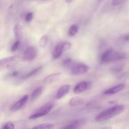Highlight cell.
I'll list each match as a JSON object with an SVG mask.
<instances>
[{
  "mask_svg": "<svg viewBox=\"0 0 129 129\" xmlns=\"http://www.w3.org/2000/svg\"><path fill=\"white\" fill-rule=\"evenodd\" d=\"M125 110L124 105H117L101 112L96 117L95 120L98 122H104L122 113Z\"/></svg>",
  "mask_w": 129,
  "mask_h": 129,
  "instance_id": "6da1fadb",
  "label": "cell"
},
{
  "mask_svg": "<svg viewBox=\"0 0 129 129\" xmlns=\"http://www.w3.org/2000/svg\"><path fill=\"white\" fill-rule=\"evenodd\" d=\"M125 58V54L118 52L113 49H108L102 54L100 58L101 64H108L113 62L118 61Z\"/></svg>",
  "mask_w": 129,
  "mask_h": 129,
  "instance_id": "7a4b0ae2",
  "label": "cell"
},
{
  "mask_svg": "<svg viewBox=\"0 0 129 129\" xmlns=\"http://www.w3.org/2000/svg\"><path fill=\"white\" fill-rule=\"evenodd\" d=\"M54 107V104L52 103H48L47 104H45V105L42 106V107H40L37 111L34 113L33 114H31L30 117H28L29 119L30 120H34L37 119L38 118H40V117H43V116L47 114Z\"/></svg>",
  "mask_w": 129,
  "mask_h": 129,
  "instance_id": "3957f363",
  "label": "cell"
},
{
  "mask_svg": "<svg viewBox=\"0 0 129 129\" xmlns=\"http://www.w3.org/2000/svg\"><path fill=\"white\" fill-rule=\"evenodd\" d=\"M18 57L15 55L7 57L0 59V71L10 69L16 64Z\"/></svg>",
  "mask_w": 129,
  "mask_h": 129,
  "instance_id": "277c9868",
  "label": "cell"
},
{
  "mask_svg": "<svg viewBox=\"0 0 129 129\" xmlns=\"http://www.w3.org/2000/svg\"><path fill=\"white\" fill-rule=\"evenodd\" d=\"M71 74L73 75L78 76L88 73L89 68L84 64H72L69 67Z\"/></svg>",
  "mask_w": 129,
  "mask_h": 129,
  "instance_id": "5b68a950",
  "label": "cell"
},
{
  "mask_svg": "<svg viewBox=\"0 0 129 129\" xmlns=\"http://www.w3.org/2000/svg\"><path fill=\"white\" fill-rule=\"evenodd\" d=\"M37 55V50L35 47L30 46L28 47L24 52L23 59L26 61H31L34 60Z\"/></svg>",
  "mask_w": 129,
  "mask_h": 129,
  "instance_id": "8992f818",
  "label": "cell"
},
{
  "mask_svg": "<svg viewBox=\"0 0 129 129\" xmlns=\"http://www.w3.org/2000/svg\"><path fill=\"white\" fill-rule=\"evenodd\" d=\"M28 100V96L25 95L20 100H18L13 105L12 107H11V110L13 112H16V111L19 110L26 104Z\"/></svg>",
  "mask_w": 129,
  "mask_h": 129,
  "instance_id": "52a82bcc",
  "label": "cell"
},
{
  "mask_svg": "<svg viewBox=\"0 0 129 129\" xmlns=\"http://www.w3.org/2000/svg\"><path fill=\"white\" fill-rule=\"evenodd\" d=\"M60 76H61V73H53V74H50V75L47 76L44 79V84H52V83L57 81L60 79Z\"/></svg>",
  "mask_w": 129,
  "mask_h": 129,
  "instance_id": "ba28073f",
  "label": "cell"
},
{
  "mask_svg": "<svg viewBox=\"0 0 129 129\" xmlns=\"http://www.w3.org/2000/svg\"><path fill=\"white\" fill-rule=\"evenodd\" d=\"M125 87V85L124 84H118L117 86H115L110 88V89H107L104 92L103 94L105 95H112V94H115L116 93H118V92L121 91L122 90H123V89Z\"/></svg>",
  "mask_w": 129,
  "mask_h": 129,
  "instance_id": "9c48e42d",
  "label": "cell"
},
{
  "mask_svg": "<svg viewBox=\"0 0 129 129\" xmlns=\"http://www.w3.org/2000/svg\"><path fill=\"white\" fill-rule=\"evenodd\" d=\"M64 51H65V50H64V47H63L62 43H59V44H58L55 47L54 50H53V58L55 59H58Z\"/></svg>",
  "mask_w": 129,
  "mask_h": 129,
  "instance_id": "30bf717a",
  "label": "cell"
},
{
  "mask_svg": "<svg viewBox=\"0 0 129 129\" xmlns=\"http://www.w3.org/2000/svg\"><path fill=\"white\" fill-rule=\"evenodd\" d=\"M69 90H70V86H69V85L66 84V85H64L62 86H61L59 88V90L57 91V93L56 94V98L57 100L61 99L64 96H66L68 94Z\"/></svg>",
  "mask_w": 129,
  "mask_h": 129,
  "instance_id": "8fae6325",
  "label": "cell"
},
{
  "mask_svg": "<svg viewBox=\"0 0 129 129\" xmlns=\"http://www.w3.org/2000/svg\"><path fill=\"white\" fill-rule=\"evenodd\" d=\"M88 87V83L86 81H83L81 83H78L74 89V93L76 94H80V93H83Z\"/></svg>",
  "mask_w": 129,
  "mask_h": 129,
  "instance_id": "7c38bea8",
  "label": "cell"
},
{
  "mask_svg": "<svg viewBox=\"0 0 129 129\" xmlns=\"http://www.w3.org/2000/svg\"><path fill=\"white\" fill-rule=\"evenodd\" d=\"M84 123V120H76L74 121L72 123H71L70 124H69L68 125L65 126V127H63V128H66V129H75V128H78L79 127H80L81 126L83 125Z\"/></svg>",
  "mask_w": 129,
  "mask_h": 129,
  "instance_id": "4fadbf2b",
  "label": "cell"
},
{
  "mask_svg": "<svg viewBox=\"0 0 129 129\" xmlns=\"http://www.w3.org/2000/svg\"><path fill=\"white\" fill-rule=\"evenodd\" d=\"M42 66L37 67V68L32 69L31 71L28 72V73H26V74H25L24 75H23L21 77V79H28V78L34 76L35 75V74H38V73H39V72L42 70Z\"/></svg>",
  "mask_w": 129,
  "mask_h": 129,
  "instance_id": "5bb4252c",
  "label": "cell"
},
{
  "mask_svg": "<svg viewBox=\"0 0 129 129\" xmlns=\"http://www.w3.org/2000/svg\"><path fill=\"white\" fill-rule=\"evenodd\" d=\"M13 32L15 38L17 40H20L23 36V31L21 26L19 24H16L13 28Z\"/></svg>",
  "mask_w": 129,
  "mask_h": 129,
  "instance_id": "9a60e30c",
  "label": "cell"
},
{
  "mask_svg": "<svg viewBox=\"0 0 129 129\" xmlns=\"http://www.w3.org/2000/svg\"><path fill=\"white\" fill-rule=\"evenodd\" d=\"M43 88L42 87H39V88H37L34 91L32 92V94L31 96V100L35 101V100L37 99L39 96H40V94L42 93Z\"/></svg>",
  "mask_w": 129,
  "mask_h": 129,
  "instance_id": "2e32d148",
  "label": "cell"
},
{
  "mask_svg": "<svg viewBox=\"0 0 129 129\" xmlns=\"http://www.w3.org/2000/svg\"><path fill=\"white\" fill-rule=\"evenodd\" d=\"M83 102V100L81 98H78V97H74L71 99L70 102H69V105L71 107H75V106H78L79 105L81 104Z\"/></svg>",
  "mask_w": 129,
  "mask_h": 129,
  "instance_id": "e0dca14e",
  "label": "cell"
},
{
  "mask_svg": "<svg viewBox=\"0 0 129 129\" xmlns=\"http://www.w3.org/2000/svg\"><path fill=\"white\" fill-rule=\"evenodd\" d=\"M54 128V125L52 123H43L40 125L34 127L35 129H52Z\"/></svg>",
  "mask_w": 129,
  "mask_h": 129,
  "instance_id": "ac0fdd59",
  "label": "cell"
},
{
  "mask_svg": "<svg viewBox=\"0 0 129 129\" xmlns=\"http://www.w3.org/2000/svg\"><path fill=\"white\" fill-rule=\"evenodd\" d=\"M48 43V37L47 35H44L39 40V45L41 47L44 48L47 45Z\"/></svg>",
  "mask_w": 129,
  "mask_h": 129,
  "instance_id": "d6986e66",
  "label": "cell"
},
{
  "mask_svg": "<svg viewBox=\"0 0 129 129\" xmlns=\"http://www.w3.org/2000/svg\"><path fill=\"white\" fill-rule=\"evenodd\" d=\"M78 26L76 25H73L71 26L69 30V35L71 37H74L78 31Z\"/></svg>",
  "mask_w": 129,
  "mask_h": 129,
  "instance_id": "ffe728a7",
  "label": "cell"
},
{
  "mask_svg": "<svg viewBox=\"0 0 129 129\" xmlns=\"http://www.w3.org/2000/svg\"><path fill=\"white\" fill-rule=\"evenodd\" d=\"M20 40H17L11 46V51L12 52H14L16 51L18 49L19 46H20Z\"/></svg>",
  "mask_w": 129,
  "mask_h": 129,
  "instance_id": "44dd1931",
  "label": "cell"
},
{
  "mask_svg": "<svg viewBox=\"0 0 129 129\" xmlns=\"http://www.w3.org/2000/svg\"><path fill=\"white\" fill-rule=\"evenodd\" d=\"M15 128V125L11 122H8V123H5V125L3 127V128L5 129H13Z\"/></svg>",
  "mask_w": 129,
  "mask_h": 129,
  "instance_id": "7402d4cb",
  "label": "cell"
},
{
  "mask_svg": "<svg viewBox=\"0 0 129 129\" xmlns=\"http://www.w3.org/2000/svg\"><path fill=\"white\" fill-rule=\"evenodd\" d=\"M127 0H113L112 1V5L113 6H118L121 4L125 3Z\"/></svg>",
  "mask_w": 129,
  "mask_h": 129,
  "instance_id": "603a6c76",
  "label": "cell"
},
{
  "mask_svg": "<svg viewBox=\"0 0 129 129\" xmlns=\"http://www.w3.org/2000/svg\"><path fill=\"white\" fill-rule=\"evenodd\" d=\"M32 18L33 13L31 12H29L26 15V16H25V20H26V21H27V22H29V21H30L32 20Z\"/></svg>",
  "mask_w": 129,
  "mask_h": 129,
  "instance_id": "cb8c5ba5",
  "label": "cell"
},
{
  "mask_svg": "<svg viewBox=\"0 0 129 129\" xmlns=\"http://www.w3.org/2000/svg\"><path fill=\"white\" fill-rule=\"evenodd\" d=\"M123 40L125 41H129V34H126L125 35L123 36Z\"/></svg>",
  "mask_w": 129,
  "mask_h": 129,
  "instance_id": "d4e9b609",
  "label": "cell"
},
{
  "mask_svg": "<svg viewBox=\"0 0 129 129\" xmlns=\"http://www.w3.org/2000/svg\"><path fill=\"white\" fill-rule=\"evenodd\" d=\"M18 75V73L17 72H15V73H13L12 74V76H16Z\"/></svg>",
  "mask_w": 129,
  "mask_h": 129,
  "instance_id": "484cf974",
  "label": "cell"
},
{
  "mask_svg": "<svg viewBox=\"0 0 129 129\" xmlns=\"http://www.w3.org/2000/svg\"><path fill=\"white\" fill-rule=\"evenodd\" d=\"M65 1H66V3H71L73 0H65Z\"/></svg>",
  "mask_w": 129,
  "mask_h": 129,
  "instance_id": "4316f807",
  "label": "cell"
}]
</instances>
